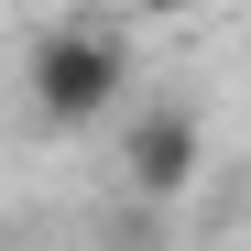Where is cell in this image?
<instances>
[{
	"mask_svg": "<svg viewBox=\"0 0 251 251\" xmlns=\"http://www.w3.org/2000/svg\"><path fill=\"white\" fill-rule=\"evenodd\" d=\"M22 99H33L44 131H99V120L131 99V44L99 33V22H55L44 44L22 55Z\"/></svg>",
	"mask_w": 251,
	"mask_h": 251,
	"instance_id": "cell-1",
	"label": "cell"
},
{
	"mask_svg": "<svg viewBox=\"0 0 251 251\" xmlns=\"http://www.w3.org/2000/svg\"><path fill=\"white\" fill-rule=\"evenodd\" d=\"M120 175H131V197H142V207H175V197H197V175H207V131H197V109L153 99L131 131H120Z\"/></svg>",
	"mask_w": 251,
	"mask_h": 251,
	"instance_id": "cell-2",
	"label": "cell"
},
{
	"mask_svg": "<svg viewBox=\"0 0 251 251\" xmlns=\"http://www.w3.org/2000/svg\"><path fill=\"white\" fill-rule=\"evenodd\" d=\"M142 22H197V11H219V0H131Z\"/></svg>",
	"mask_w": 251,
	"mask_h": 251,
	"instance_id": "cell-3",
	"label": "cell"
}]
</instances>
